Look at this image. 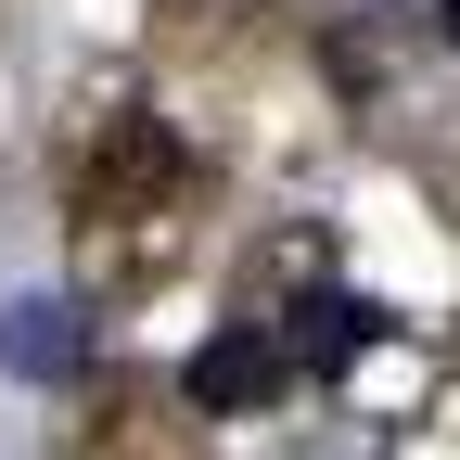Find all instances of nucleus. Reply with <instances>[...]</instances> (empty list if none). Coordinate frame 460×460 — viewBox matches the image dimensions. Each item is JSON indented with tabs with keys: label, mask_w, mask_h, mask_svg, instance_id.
I'll list each match as a JSON object with an SVG mask.
<instances>
[{
	"label": "nucleus",
	"mask_w": 460,
	"mask_h": 460,
	"mask_svg": "<svg viewBox=\"0 0 460 460\" xmlns=\"http://www.w3.org/2000/svg\"><path fill=\"white\" fill-rule=\"evenodd\" d=\"M0 371H13V384H77L90 371V320L65 295H13V307H0Z\"/></svg>",
	"instance_id": "f257e3e1"
},
{
	"label": "nucleus",
	"mask_w": 460,
	"mask_h": 460,
	"mask_svg": "<svg viewBox=\"0 0 460 460\" xmlns=\"http://www.w3.org/2000/svg\"><path fill=\"white\" fill-rule=\"evenodd\" d=\"M180 384H192V410H256V396L281 384V358H269L256 332H217V345H205V358H192Z\"/></svg>",
	"instance_id": "f03ea898"
},
{
	"label": "nucleus",
	"mask_w": 460,
	"mask_h": 460,
	"mask_svg": "<svg viewBox=\"0 0 460 460\" xmlns=\"http://www.w3.org/2000/svg\"><path fill=\"white\" fill-rule=\"evenodd\" d=\"M435 39H447V51H460V0H435Z\"/></svg>",
	"instance_id": "7ed1b4c3"
}]
</instances>
